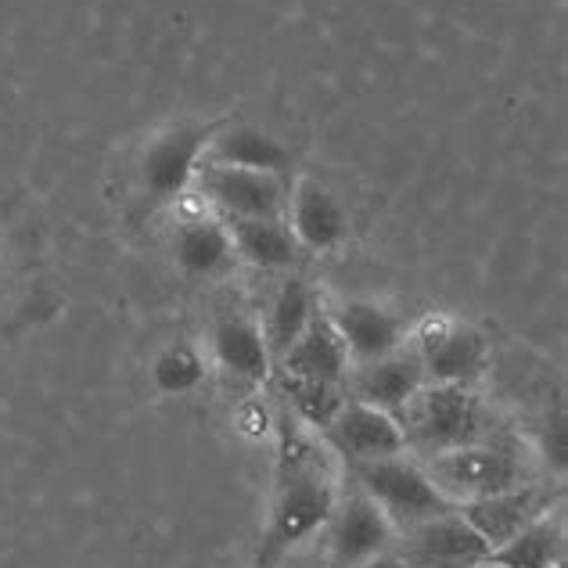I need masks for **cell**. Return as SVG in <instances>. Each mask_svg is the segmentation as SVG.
<instances>
[{
	"label": "cell",
	"instance_id": "16",
	"mask_svg": "<svg viewBox=\"0 0 568 568\" xmlns=\"http://www.w3.org/2000/svg\"><path fill=\"white\" fill-rule=\"evenodd\" d=\"M332 321L342 342H346L353 364L378 361V356H388L407 346V327H403V321L393 310L371 303V298H349V303H342L332 313Z\"/></svg>",
	"mask_w": 568,
	"mask_h": 568
},
{
	"label": "cell",
	"instance_id": "5",
	"mask_svg": "<svg viewBox=\"0 0 568 568\" xmlns=\"http://www.w3.org/2000/svg\"><path fill=\"white\" fill-rule=\"evenodd\" d=\"M321 532L327 540V568H361L364 561L396 547L393 521L382 515V507L349 475L346 486H338L332 518H327Z\"/></svg>",
	"mask_w": 568,
	"mask_h": 568
},
{
	"label": "cell",
	"instance_id": "8",
	"mask_svg": "<svg viewBox=\"0 0 568 568\" xmlns=\"http://www.w3.org/2000/svg\"><path fill=\"white\" fill-rule=\"evenodd\" d=\"M393 550L410 568H486L489 544L454 507V511L396 532Z\"/></svg>",
	"mask_w": 568,
	"mask_h": 568
},
{
	"label": "cell",
	"instance_id": "18",
	"mask_svg": "<svg viewBox=\"0 0 568 568\" xmlns=\"http://www.w3.org/2000/svg\"><path fill=\"white\" fill-rule=\"evenodd\" d=\"M173 252L181 271L194 281H216L237 263L227 223L220 216H187L176 227Z\"/></svg>",
	"mask_w": 568,
	"mask_h": 568
},
{
	"label": "cell",
	"instance_id": "13",
	"mask_svg": "<svg viewBox=\"0 0 568 568\" xmlns=\"http://www.w3.org/2000/svg\"><path fill=\"white\" fill-rule=\"evenodd\" d=\"M284 220L295 234V242L303 252H332L346 242L349 234V213L346 205L335 199V191H327L313 176H298L295 187H288V209Z\"/></svg>",
	"mask_w": 568,
	"mask_h": 568
},
{
	"label": "cell",
	"instance_id": "17",
	"mask_svg": "<svg viewBox=\"0 0 568 568\" xmlns=\"http://www.w3.org/2000/svg\"><path fill=\"white\" fill-rule=\"evenodd\" d=\"M227 223L234 256L256 266V271L266 274H288L298 266V256H303V245L295 242V234L288 227L284 216H271V220H223Z\"/></svg>",
	"mask_w": 568,
	"mask_h": 568
},
{
	"label": "cell",
	"instance_id": "24",
	"mask_svg": "<svg viewBox=\"0 0 568 568\" xmlns=\"http://www.w3.org/2000/svg\"><path fill=\"white\" fill-rule=\"evenodd\" d=\"M361 568H410L407 561H403L396 550H385V555H378V558H371V561H364Z\"/></svg>",
	"mask_w": 568,
	"mask_h": 568
},
{
	"label": "cell",
	"instance_id": "9",
	"mask_svg": "<svg viewBox=\"0 0 568 568\" xmlns=\"http://www.w3.org/2000/svg\"><path fill=\"white\" fill-rule=\"evenodd\" d=\"M321 436L327 450L346 468H361L371 465V460L407 454V436H403L399 417L378 407H367L361 399H346V407L332 417V425Z\"/></svg>",
	"mask_w": 568,
	"mask_h": 568
},
{
	"label": "cell",
	"instance_id": "22",
	"mask_svg": "<svg viewBox=\"0 0 568 568\" xmlns=\"http://www.w3.org/2000/svg\"><path fill=\"white\" fill-rule=\"evenodd\" d=\"M277 388L288 414L298 425H306L313 432H324L332 425V417L346 407V385H332V382H313V378H292L277 371Z\"/></svg>",
	"mask_w": 568,
	"mask_h": 568
},
{
	"label": "cell",
	"instance_id": "21",
	"mask_svg": "<svg viewBox=\"0 0 568 568\" xmlns=\"http://www.w3.org/2000/svg\"><path fill=\"white\" fill-rule=\"evenodd\" d=\"M561 526L555 515L532 521L507 544L493 547L486 568H561Z\"/></svg>",
	"mask_w": 568,
	"mask_h": 568
},
{
	"label": "cell",
	"instance_id": "19",
	"mask_svg": "<svg viewBox=\"0 0 568 568\" xmlns=\"http://www.w3.org/2000/svg\"><path fill=\"white\" fill-rule=\"evenodd\" d=\"M205 162L284 176L292 166V152L281 141H274L271 133H263L248 123H231V126L213 130V138H209V148H205Z\"/></svg>",
	"mask_w": 568,
	"mask_h": 568
},
{
	"label": "cell",
	"instance_id": "7",
	"mask_svg": "<svg viewBox=\"0 0 568 568\" xmlns=\"http://www.w3.org/2000/svg\"><path fill=\"white\" fill-rule=\"evenodd\" d=\"M213 130L216 123H194V119L162 130L141 155V187L155 202H181L194 187Z\"/></svg>",
	"mask_w": 568,
	"mask_h": 568
},
{
	"label": "cell",
	"instance_id": "1",
	"mask_svg": "<svg viewBox=\"0 0 568 568\" xmlns=\"http://www.w3.org/2000/svg\"><path fill=\"white\" fill-rule=\"evenodd\" d=\"M335 460L338 457L313 439L306 425H298L288 410L281 414L271 515H266L252 568H277L295 547H303L327 526L342 486Z\"/></svg>",
	"mask_w": 568,
	"mask_h": 568
},
{
	"label": "cell",
	"instance_id": "4",
	"mask_svg": "<svg viewBox=\"0 0 568 568\" xmlns=\"http://www.w3.org/2000/svg\"><path fill=\"white\" fill-rule=\"evenodd\" d=\"M346 475L382 507V515L393 521L396 532L457 507L436 489V483H432L428 471L422 468V460H410L407 454L371 460V465H361V468H346Z\"/></svg>",
	"mask_w": 568,
	"mask_h": 568
},
{
	"label": "cell",
	"instance_id": "14",
	"mask_svg": "<svg viewBox=\"0 0 568 568\" xmlns=\"http://www.w3.org/2000/svg\"><path fill=\"white\" fill-rule=\"evenodd\" d=\"M209 342H213V361L220 364L223 375H231L245 385H263L271 378L274 361H271V349H266L263 324L252 317V313L245 310L216 313Z\"/></svg>",
	"mask_w": 568,
	"mask_h": 568
},
{
	"label": "cell",
	"instance_id": "3",
	"mask_svg": "<svg viewBox=\"0 0 568 568\" xmlns=\"http://www.w3.org/2000/svg\"><path fill=\"white\" fill-rule=\"evenodd\" d=\"M422 468L450 504L483 500L532 478L526 468V457L493 439L457 446V450H446L436 457H422Z\"/></svg>",
	"mask_w": 568,
	"mask_h": 568
},
{
	"label": "cell",
	"instance_id": "6",
	"mask_svg": "<svg viewBox=\"0 0 568 568\" xmlns=\"http://www.w3.org/2000/svg\"><path fill=\"white\" fill-rule=\"evenodd\" d=\"M194 187L220 220H271L288 209V184L277 173L216 166L202 159Z\"/></svg>",
	"mask_w": 568,
	"mask_h": 568
},
{
	"label": "cell",
	"instance_id": "11",
	"mask_svg": "<svg viewBox=\"0 0 568 568\" xmlns=\"http://www.w3.org/2000/svg\"><path fill=\"white\" fill-rule=\"evenodd\" d=\"M555 500H558L555 489L529 478V483H521L515 489L493 493V497L471 500V504H457V511L493 550L511 540V536H518L526 526H532V521H540L544 515L555 511Z\"/></svg>",
	"mask_w": 568,
	"mask_h": 568
},
{
	"label": "cell",
	"instance_id": "2",
	"mask_svg": "<svg viewBox=\"0 0 568 568\" xmlns=\"http://www.w3.org/2000/svg\"><path fill=\"white\" fill-rule=\"evenodd\" d=\"M399 425L403 436H407V454L417 457H436L457 450V446L493 439L486 403L468 385L425 382L422 393L399 414Z\"/></svg>",
	"mask_w": 568,
	"mask_h": 568
},
{
	"label": "cell",
	"instance_id": "15",
	"mask_svg": "<svg viewBox=\"0 0 568 568\" xmlns=\"http://www.w3.org/2000/svg\"><path fill=\"white\" fill-rule=\"evenodd\" d=\"M349 349L342 342L338 327L332 321V313H313V321L303 327L284 356L277 361L274 371H284L292 378H313V382H332V385H346L349 378Z\"/></svg>",
	"mask_w": 568,
	"mask_h": 568
},
{
	"label": "cell",
	"instance_id": "12",
	"mask_svg": "<svg viewBox=\"0 0 568 568\" xmlns=\"http://www.w3.org/2000/svg\"><path fill=\"white\" fill-rule=\"evenodd\" d=\"M422 385H425L422 356H417L414 346H403L388 356H378V361L353 364L346 378V393L349 399H361L367 407H378L399 417L407 410V403L422 393Z\"/></svg>",
	"mask_w": 568,
	"mask_h": 568
},
{
	"label": "cell",
	"instance_id": "10",
	"mask_svg": "<svg viewBox=\"0 0 568 568\" xmlns=\"http://www.w3.org/2000/svg\"><path fill=\"white\" fill-rule=\"evenodd\" d=\"M414 349L422 356L425 382L436 385L475 388L489 371V342L471 324H457V321L428 324L422 338L414 342Z\"/></svg>",
	"mask_w": 568,
	"mask_h": 568
},
{
	"label": "cell",
	"instance_id": "23",
	"mask_svg": "<svg viewBox=\"0 0 568 568\" xmlns=\"http://www.w3.org/2000/svg\"><path fill=\"white\" fill-rule=\"evenodd\" d=\"M152 378L159 385V393L184 396V393H191V388L205 378V364H202V356L194 353L191 346H170V349L159 353V361L152 367Z\"/></svg>",
	"mask_w": 568,
	"mask_h": 568
},
{
	"label": "cell",
	"instance_id": "20",
	"mask_svg": "<svg viewBox=\"0 0 568 568\" xmlns=\"http://www.w3.org/2000/svg\"><path fill=\"white\" fill-rule=\"evenodd\" d=\"M317 292L310 288V281L303 274L288 271L284 281L277 284V292L271 298V306L263 313V338H266V349H271V361L277 367V361L284 356V349L303 335V327L313 321L317 313Z\"/></svg>",
	"mask_w": 568,
	"mask_h": 568
}]
</instances>
